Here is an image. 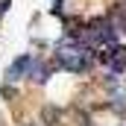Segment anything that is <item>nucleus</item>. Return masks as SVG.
Returning a JSON list of instances; mask_svg holds the SVG:
<instances>
[{
	"label": "nucleus",
	"instance_id": "obj_1",
	"mask_svg": "<svg viewBox=\"0 0 126 126\" xmlns=\"http://www.w3.org/2000/svg\"><path fill=\"white\" fill-rule=\"evenodd\" d=\"M32 62H35L32 56H21L18 62H15V64H12V67H9V73H6V76H9V79H21L24 73H30V67H32Z\"/></svg>",
	"mask_w": 126,
	"mask_h": 126
}]
</instances>
